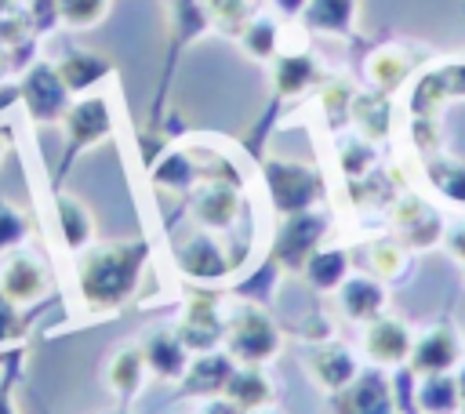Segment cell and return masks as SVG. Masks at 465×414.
<instances>
[{
	"label": "cell",
	"mask_w": 465,
	"mask_h": 414,
	"mask_svg": "<svg viewBox=\"0 0 465 414\" xmlns=\"http://www.w3.org/2000/svg\"><path fill=\"white\" fill-rule=\"evenodd\" d=\"M149 243L124 240V243H91L76 254V283L87 312H113L120 309L145 269Z\"/></svg>",
	"instance_id": "1"
},
{
	"label": "cell",
	"mask_w": 465,
	"mask_h": 414,
	"mask_svg": "<svg viewBox=\"0 0 465 414\" xmlns=\"http://www.w3.org/2000/svg\"><path fill=\"white\" fill-rule=\"evenodd\" d=\"M225 352L236 360V363H269L276 352H280V327L272 323V316L262 309V305H240L229 320H225Z\"/></svg>",
	"instance_id": "2"
},
{
	"label": "cell",
	"mask_w": 465,
	"mask_h": 414,
	"mask_svg": "<svg viewBox=\"0 0 465 414\" xmlns=\"http://www.w3.org/2000/svg\"><path fill=\"white\" fill-rule=\"evenodd\" d=\"M22 91V105L36 123H62L65 109H69V87L62 84V76L54 73V62H33L18 84Z\"/></svg>",
	"instance_id": "3"
},
{
	"label": "cell",
	"mask_w": 465,
	"mask_h": 414,
	"mask_svg": "<svg viewBox=\"0 0 465 414\" xmlns=\"http://www.w3.org/2000/svg\"><path fill=\"white\" fill-rule=\"evenodd\" d=\"M62 127H65V156H62V167H69V160L91 145H98L102 138H109L113 131V113H109V102L102 94H84L76 102H69L65 116H62Z\"/></svg>",
	"instance_id": "4"
},
{
	"label": "cell",
	"mask_w": 465,
	"mask_h": 414,
	"mask_svg": "<svg viewBox=\"0 0 465 414\" xmlns=\"http://www.w3.org/2000/svg\"><path fill=\"white\" fill-rule=\"evenodd\" d=\"M320 236H323V218L312 214V211H294L287 214L280 236H276V247H272V258L294 272L305 269V261L320 251Z\"/></svg>",
	"instance_id": "5"
},
{
	"label": "cell",
	"mask_w": 465,
	"mask_h": 414,
	"mask_svg": "<svg viewBox=\"0 0 465 414\" xmlns=\"http://www.w3.org/2000/svg\"><path fill=\"white\" fill-rule=\"evenodd\" d=\"M411 374H440L461 363V338L450 323L425 327L411 345Z\"/></svg>",
	"instance_id": "6"
},
{
	"label": "cell",
	"mask_w": 465,
	"mask_h": 414,
	"mask_svg": "<svg viewBox=\"0 0 465 414\" xmlns=\"http://www.w3.org/2000/svg\"><path fill=\"white\" fill-rule=\"evenodd\" d=\"M265 178H269V192L276 200V207L283 214H294V211H309L316 192H320V178L316 171L302 167V163H280L272 160L265 167Z\"/></svg>",
	"instance_id": "7"
},
{
	"label": "cell",
	"mask_w": 465,
	"mask_h": 414,
	"mask_svg": "<svg viewBox=\"0 0 465 414\" xmlns=\"http://www.w3.org/2000/svg\"><path fill=\"white\" fill-rule=\"evenodd\" d=\"M392 229L400 236L403 247H414V251H425L432 243H440L443 236V222L436 214V207L421 196H403L396 200L392 207Z\"/></svg>",
	"instance_id": "8"
},
{
	"label": "cell",
	"mask_w": 465,
	"mask_h": 414,
	"mask_svg": "<svg viewBox=\"0 0 465 414\" xmlns=\"http://www.w3.org/2000/svg\"><path fill=\"white\" fill-rule=\"evenodd\" d=\"M174 334L185 341L189 352H207V349H214V345L222 341V334H225V320L218 316L214 294H193V298L185 301V312H182Z\"/></svg>",
	"instance_id": "9"
},
{
	"label": "cell",
	"mask_w": 465,
	"mask_h": 414,
	"mask_svg": "<svg viewBox=\"0 0 465 414\" xmlns=\"http://www.w3.org/2000/svg\"><path fill=\"white\" fill-rule=\"evenodd\" d=\"M51 287V276L44 269V261L36 254H25V251H15L7 254V261L0 265V291L22 309V305H33L47 294Z\"/></svg>",
	"instance_id": "10"
},
{
	"label": "cell",
	"mask_w": 465,
	"mask_h": 414,
	"mask_svg": "<svg viewBox=\"0 0 465 414\" xmlns=\"http://www.w3.org/2000/svg\"><path fill=\"white\" fill-rule=\"evenodd\" d=\"M411 330L392 320V316H374L371 323H363V356L374 367H400L411 360Z\"/></svg>",
	"instance_id": "11"
},
{
	"label": "cell",
	"mask_w": 465,
	"mask_h": 414,
	"mask_svg": "<svg viewBox=\"0 0 465 414\" xmlns=\"http://www.w3.org/2000/svg\"><path fill=\"white\" fill-rule=\"evenodd\" d=\"M305 370L327 392H341L360 374L356 356L338 341H312V349L305 352Z\"/></svg>",
	"instance_id": "12"
},
{
	"label": "cell",
	"mask_w": 465,
	"mask_h": 414,
	"mask_svg": "<svg viewBox=\"0 0 465 414\" xmlns=\"http://www.w3.org/2000/svg\"><path fill=\"white\" fill-rule=\"evenodd\" d=\"M334 414H392L389 381L374 370H360L341 392H334Z\"/></svg>",
	"instance_id": "13"
},
{
	"label": "cell",
	"mask_w": 465,
	"mask_h": 414,
	"mask_svg": "<svg viewBox=\"0 0 465 414\" xmlns=\"http://www.w3.org/2000/svg\"><path fill=\"white\" fill-rule=\"evenodd\" d=\"M385 280L378 276H349L338 287V305L345 312V320L352 323H371L374 316H381L385 309Z\"/></svg>",
	"instance_id": "14"
},
{
	"label": "cell",
	"mask_w": 465,
	"mask_h": 414,
	"mask_svg": "<svg viewBox=\"0 0 465 414\" xmlns=\"http://www.w3.org/2000/svg\"><path fill=\"white\" fill-rule=\"evenodd\" d=\"M142 356H145L149 374L156 378H182L189 367V349L174 330H153L142 341Z\"/></svg>",
	"instance_id": "15"
},
{
	"label": "cell",
	"mask_w": 465,
	"mask_h": 414,
	"mask_svg": "<svg viewBox=\"0 0 465 414\" xmlns=\"http://www.w3.org/2000/svg\"><path fill=\"white\" fill-rule=\"evenodd\" d=\"M236 370V360L225 352H214V349H207L203 356H196V360H189V367H185V374H182V381H185V392H196V396H218V392H225V381H229V374Z\"/></svg>",
	"instance_id": "16"
},
{
	"label": "cell",
	"mask_w": 465,
	"mask_h": 414,
	"mask_svg": "<svg viewBox=\"0 0 465 414\" xmlns=\"http://www.w3.org/2000/svg\"><path fill=\"white\" fill-rule=\"evenodd\" d=\"M222 396H225L240 414H247V410H258V407H265V403L272 399V381H269V374H265L262 367L240 363V367L229 374Z\"/></svg>",
	"instance_id": "17"
},
{
	"label": "cell",
	"mask_w": 465,
	"mask_h": 414,
	"mask_svg": "<svg viewBox=\"0 0 465 414\" xmlns=\"http://www.w3.org/2000/svg\"><path fill=\"white\" fill-rule=\"evenodd\" d=\"M109 58H102V54H94V51H84V47H73V51H65L58 62H54V73L62 76V84L69 87V94H84V91H91L102 76H109Z\"/></svg>",
	"instance_id": "18"
},
{
	"label": "cell",
	"mask_w": 465,
	"mask_h": 414,
	"mask_svg": "<svg viewBox=\"0 0 465 414\" xmlns=\"http://www.w3.org/2000/svg\"><path fill=\"white\" fill-rule=\"evenodd\" d=\"M54 211H58V229H62V243L73 251V254H80L84 247H91L94 243V218H91V211L76 200V196H69V192H58V200H54Z\"/></svg>",
	"instance_id": "19"
},
{
	"label": "cell",
	"mask_w": 465,
	"mask_h": 414,
	"mask_svg": "<svg viewBox=\"0 0 465 414\" xmlns=\"http://www.w3.org/2000/svg\"><path fill=\"white\" fill-rule=\"evenodd\" d=\"M178 269H182L185 276H193V280H218L229 265H225L218 243H214L211 236L196 232L193 240H185V243L178 247Z\"/></svg>",
	"instance_id": "20"
},
{
	"label": "cell",
	"mask_w": 465,
	"mask_h": 414,
	"mask_svg": "<svg viewBox=\"0 0 465 414\" xmlns=\"http://www.w3.org/2000/svg\"><path fill=\"white\" fill-rule=\"evenodd\" d=\"M145 370H149V367H145L142 345H124V349H116V352L109 356V363H105V381H109V389H113L116 396L131 399V396L142 389Z\"/></svg>",
	"instance_id": "21"
},
{
	"label": "cell",
	"mask_w": 465,
	"mask_h": 414,
	"mask_svg": "<svg viewBox=\"0 0 465 414\" xmlns=\"http://www.w3.org/2000/svg\"><path fill=\"white\" fill-rule=\"evenodd\" d=\"M418 410L421 414H461V389H458V378H450L447 370L440 374H421V385H418Z\"/></svg>",
	"instance_id": "22"
},
{
	"label": "cell",
	"mask_w": 465,
	"mask_h": 414,
	"mask_svg": "<svg viewBox=\"0 0 465 414\" xmlns=\"http://www.w3.org/2000/svg\"><path fill=\"white\" fill-rule=\"evenodd\" d=\"M302 22L312 33H349L356 22V0H309Z\"/></svg>",
	"instance_id": "23"
},
{
	"label": "cell",
	"mask_w": 465,
	"mask_h": 414,
	"mask_svg": "<svg viewBox=\"0 0 465 414\" xmlns=\"http://www.w3.org/2000/svg\"><path fill=\"white\" fill-rule=\"evenodd\" d=\"M193 214H196V222L207 225V229L229 225V222L236 218V192H232V185H229L225 178H222V182H211V185L196 196Z\"/></svg>",
	"instance_id": "24"
},
{
	"label": "cell",
	"mask_w": 465,
	"mask_h": 414,
	"mask_svg": "<svg viewBox=\"0 0 465 414\" xmlns=\"http://www.w3.org/2000/svg\"><path fill=\"white\" fill-rule=\"evenodd\" d=\"M411 54L403 51V47H396V44H389V47H381V51H374L371 58H367V76H371V84L378 87V91H396L407 76H411Z\"/></svg>",
	"instance_id": "25"
},
{
	"label": "cell",
	"mask_w": 465,
	"mask_h": 414,
	"mask_svg": "<svg viewBox=\"0 0 465 414\" xmlns=\"http://www.w3.org/2000/svg\"><path fill=\"white\" fill-rule=\"evenodd\" d=\"M302 276H305L316 291H338V287L349 280V254L338 251V247H331V251H316V254L305 261Z\"/></svg>",
	"instance_id": "26"
},
{
	"label": "cell",
	"mask_w": 465,
	"mask_h": 414,
	"mask_svg": "<svg viewBox=\"0 0 465 414\" xmlns=\"http://www.w3.org/2000/svg\"><path fill=\"white\" fill-rule=\"evenodd\" d=\"M240 44H243V51L254 54V58H272L276 47H280V29H276L272 18L254 15V18H247L243 29H240Z\"/></svg>",
	"instance_id": "27"
},
{
	"label": "cell",
	"mask_w": 465,
	"mask_h": 414,
	"mask_svg": "<svg viewBox=\"0 0 465 414\" xmlns=\"http://www.w3.org/2000/svg\"><path fill=\"white\" fill-rule=\"evenodd\" d=\"M272 80H276L280 94H298V91H305L316 80V65L305 54H283L276 62V69H272Z\"/></svg>",
	"instance_id": "28"
},
{
	"label": "cell",
	"mask_w": 465,
	"mask_h": 414,
	"mask_svg": "<svg viewBox=\"0 0 465 414\" xmlns=\"http://www.w3.org/2000/svg\"><path fill=\"white\" fill-rule=\"evenodd\" d=\"M367 269L378 276V280H396L407 265V247L400 240H374L367 243Z\"/></svg>",
	"instance_id": "29"
},
{
	"label": "cell",
	"mask_w": 465,
	"mask_h": 414,
	"mask_svg": "<svg viewBox=\"0 0 465 414\" xmlns=\"http://www.w3.org/2000/svg\"><path fill=\"white\" fill-rule=\"evenodd\" d=\"M349 116H352V123L363 131V138H378V134H385V127H389V113H385V102H381L378 94L352 98Z\"/></svg>",
	"instance_id": "30"
},
{
	"label": "cell",
	"mask_w": 465,
	"mask_h": 414,
	"mask_svg": "<svg viewBox=\"0 0 465 414\" xmlns=\"http://www.w3.org/2000/svg\"><path fill=\"white\" fill-rule=\"evenodd\" d=\"M109 0H58V22L69 29H91L105 18Z\"/></svg>",
	"instance_id": "31"
},
{
	"label": "cell",
	"mask_w": 465,
	"mask_h": 414,
	"mask_svg": "<svg viewBox=\"0 0 465 414\" xmlns=\"http://www.w3.org/2000/svg\"><path fill=\"white\" fill-rule=\"evenodd\" d=\"M432 189L443 200H450V203H465V167L461 163L436 160L432 163Z\"/></svg>",
	"instance_id": "32"
},
{
	"label": "cell",
	"mask_w": 465,
	"mask_h": 414,
	"mask_svg": "<svg viewBox=\"0 0 465 414\" xmlns=\"http://www.w3.org/2000/svg\"><path fill=\"white\" fill-rule=\"evenodd\" d=\"M25 232H29L25 214L18 207H11L7 200H0V254L4 251H15L25 240Z\"/></svg>",
	"instance_id": "33"
},
{
	"label": "cell",
	"mask_w": 465,
	"mask_h": 414,
	"mask_svg": "<svg viewBox=\"0 0 465 414\" xmlns=\"http://www.w3.org/2000/svg\"><path fill=\"white\" fill-rule=\"evenodd\" d=\"M25 18L33 25V33H47L58 25V0H29Z\"/></svg>",
	"instance_id": "34"
},
{
	"label": "cell",
	"mask_w": 465,
	"mask_h": 414,
	"mask_svg": "<svg viewBox=\"0 0 465 414\" xmlns=\"http://www.w3.org/2000/svg\"><path fill=\"white\" fill-rule=\"evenodd\" d=\"M18 334V305L0 291V341H11Z\"/></svg>",
	"instance_id": "35"
},
{
	"label": "cell",
	"mask_w": 465,
	"mask_h": 414,
	"mask_svg": "<svg viewBox=\"0 0 465 414\" xmlns=\"http://www.w3.org/2000/svg\"><path fill=\"white\" fill-rule=\"evenodd\" d=\"M11 381H15V360H11V367L0 378V414H18L15 403H11Z\"/></svg>",
	"instance_id": "36"
},
{
	"label": "cell",
	"mask_w": 465,
	"mask_h": 414,
	"mask_svg": "<svg viewBox=\"0 0 465 414\" xmlns=\"http://www.w3.org/2000/svg\"><path fill=\"white\" fill-rule=\"evenodd\" d=\"M447 251L465 265V225H458V229H450V236H447Z\"/></svg>",
	"instance_id": "37"
},
{
	"label": "cell",
	"mask_w": 465,
	"mask_h": 414,
	"mask_svg": "<svg viewBox=\"0 0 465 414\" xmlns=\"http://www.w3.org/2000/svg\"><path fill=\"white\" fill-rule=\"evenodd\" d=\"M305 4H309V0H272V7H276L283 18H302Z\"/></svg>",
	"instance_id": "38"
},
{
	"label": "cell",
	"mask_w": 465,
	"mask_h": 414,
	"mask_svg": "<svg viewBox=\"0 0 465 414\" xmlns=\"http://www.w3.org/2000/svg\"><path fill=\"white\" fill-rule=\"evenodd\" d=\"M22 98V91H18V84H0V113L7 109V105H15Z\"/></svg>",
	"instance_id": "39"
},
{
	"label": "cell",
	"mask_w": 465,
	"mask_h": 414,
	"mask_svg": "<svg viewBox=\"0 0 465 414\" xmlns=\"http://www.w3.org/2000/svg\"><path fill=\"white\" fill-rule=\"evenodd\" d=\"M247 414H280V410H272V407L265 403V407H258V410H247Z\"/></svg>",
	"instance_id": "40"
},
{
	"label": "cell",
	"mask_w": 465,
	"mask_h": 414,
	"mask_svg": "<svg viewBox=\"0 0 465 414\" xmlns=\"http://www.w3.org/2000/svg\"><path fill=\"white\" fill-rule=\"evenodd\" d=\"M4 149H7V134L0 131V160H4Z\"/></svg>",
	"instance_id": "41"
},
{
	"label": "cell",
	"mask_w": 465,
	"mask_h": 414,
	"mask_svg": "<svg viewBox=\"0 0 465 414\" xmlns=\"http://www.w3.org/2000/svg\"><path fill=\"white\" fill-rule=\"evenodd\" d=\"M4 65H7V47L0 44V69H4Z\"/></svg>",
	"instance_id": "42"
},
{
	"label": "cell",
	"mask_w": 465,
	"mask_h": 414,
	"mask_svg": "<svg viewBox=\"0 0 465 414\" xmlns=\"http://www.w3.org/2000/svg\"><path fill=\"white\" fill-rule=\"evenodd\" d=\"M461 414H465V403H461Z\"/></svg>",
	"instance_id": "43"
}]
</instances>
